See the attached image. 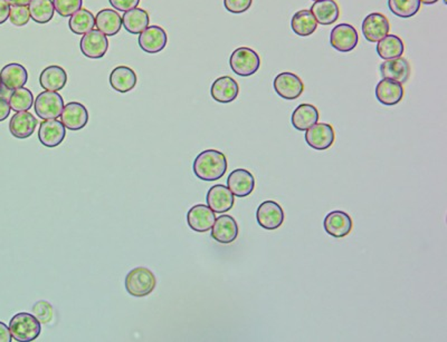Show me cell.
<instances>
[{"instance_id": "1", "label": "cell", "mask_w": 447, "mask_h": 342, "mask_svg": "<svg viewBox=\"0 0 447 342\" xmlns=\"http://www.w3.org/2000/svg\"><path fill=\"white\" fill-rule=\"evenodd\" d=\"M227 159L223 152L206 150L194 161L193 171L201 181L214 182L221 179L227 171Z\"/></svg>"}, {"instance_id": "2", "label": "cell", "mask_w": 447, "mask_h": 342, "mask_svg": "<svg viewBox=\"0 0 447 342\" xmlns=\"http://www.w3.org/2000/svg\"><path fill=\"white\" fill-rule=\"evenodd\" d=\"M9 330L16 341L31 342L41 335V323L34 314L19 312L9 321Z\"/></svg>"}, {"instance_id": "3", "label": "cell", "mask_w": 447, "mask_h": 342, "mask_svg": "<svg viewBox=\"0 0 447 342\" xmlns=\"http://www.w3.org/2000/svg\"><path fill=\"white\" fill-rule=\"evenodd\" d=\"M156 286H157V279L149 269L138 266L126 274V291L136 298L149 296Z\"/></svg>"}, {"instance_id": "4", "label": "cell", "mask_w": 447, "mask_h": 342, "mask_svg": "<svg viewBox=\"0 0 447 342\" xmlns=\"http://www.w3.org/2000/svg\"><path fill=\"white\" fill-rule=\"evenodd\" d=\"M231 71L238 76L248 77L260 69L261 58L256 51L248 47H239L233 51L229 58Z\"/></svg>"}, {"instance_id": "5", "label": "cell", "mask_w": 447, "mask_h": 342, "mask_svg": "<svg viewBox=\"0 0 447 342\" xmlns=\"http://www.w3.org/2000/svg\"><path fill=\"white\" fill-rule=\"evenodd\" d=\"M34 108L41 120H56L62 114L64 100L57 92L45 90L37 96Z\"/></svg>"}, {"instance_id": "6", "label": "cell", "mask_w": 447, "mask_h": 342, "mask_svg": "<svg viewBox=\"0 0 447 342\" xmlns=\"http://www.w3.org/2000/svg\"><path fill=\"white\" fill-rule=\"evenodd\" d=\"M275 92L283 100H294L304 92V84L298 75L283 72L274 78Z\"/></svg>"}, {"instance_id": "7", "label": "cell", "mask_w": 447, "mask_h": 342, "mask_svg": "<svg viewBox=\"0 0 447 342\" xmlns=\"http://www.w3.org/2000/svg\"><path fill=\"white\" fill-rule=\"evenodd\" d=\"M286 219L284 211L278 202L265 201L257 207L256 220L265 230H278Z\"/></svg>"}, {"instance_id": "8", "label": "cell", "mask_w": 447, "mask_h": 342, "mask_svg": "<svg viewBox=\"0 0 447 342\" xmlns=\"http://www.w3.org/2000/svg\"><path fill=\"white\" fill-rule=\"evenodd\" d=\"M359 35L353 26L340 24L333 27L330 33V43L340 53H349L357 47Z\"/></svg>"}, {"instance_id": "9", "label": "cell", "mask_w": 447, "mask_h": 342, "mask_svg": "<svg viewBox=\"0 0 447 342\" xmlns=\"http://www.w3.org/2000/svg\"><path fill=\"white\" fill-rule=\"evenodd\" d=\"M306 144L316 151H326L333 145L336 133L333 128L326 123H316L306 130Z\"/></svg>"}, {"instance_id": "10", "label": "cell", "mask_w": 447, "mask_h": 342, "mask_svg": "<svg viewBox=\"0 0 447 342\" xmlns=\"http://www.w3.org/2000/svg\"><path fill=\"white\" fill-rule=\"evenodd\" d=\"M168 36L160 26H148L139 36V46L148 54H158L167 46Z\"/></svg>"}, {"instance_id": "11", "label": "cell", "mask_w": 447, "mask_h": 342, "mask_svg": "<svg viewBox=\"0 0 447 342\" xmlns=\"http://www.w3.org/2000/svg\"><path fill=\"white\" fill-rule=\"evenodd\" d=\"M80 48L84 56L91 59L102 58L109 49L108 36L99 31H91L83 35Z\"/></svg>"}, {"instance_id": "12", "label": "cell", "mask_w": 447, "mask_h": 342, "mask_svg": "<svg viewBox=\"0 0 447 342\" xmlns=\"http://www.w3.org/2000/svg\"><path fill=\"white\" fill-rule=\"evenodd\" d=\"M363 33L365 38L371 43H378L387 36L391 31L389 21L381 13L368 15L363 21Z\"/></svg>"}, {"instance_id": "13", "label": "cell", "mask_w": 447, "mask_h": 342, "mask_svg": "<svg viewBox=\"0 0 447 342\" xmlns=\"http://www.w3.org/2000/svg\"><path fill=\"white\" fill-rule=\"evenodd\" d=\"M215 220H216L215 212L207 205H194L187 213L188 225L195 232H209L211 230Z\"/></svg>"}, {"instance_id": "14", "label": "cell", "mask_w": 447, "mask_h": 342, "mask_svg": "<svg viewBox=\"0 0 447 342\" xmlns=\"http://www.w3.org/2000/svg\"><path fill=\"white\" fill-rule=\"evenodd\" d=\"M206 201L214 212L224 214L234 207L235 197L228 187L223 184H216L209 190Z\"/></svg>"}, {"instance_id": "15", "label": "cell", "mask_w": 447, "mask_h": 342, "mask_svg": "<svg viewBox=\"0 0 447 342\" xmlns=\"http://www.w3.org/2000/svg\"><path fill=\"white\" fill-rule=\"evenodd\" d=\"M238 231V224L234 217L223 214L217 217L211 227V238L221 244H229L236 240Z\"/></svg>"}, {"instance_id": "16", "label": "cell", "mask_w": 447, "mask_h": 342, "mask_svg": "<svg viewBox=\"0 0 447 342\" xmlns=\"http://www.w3.org/2000/svg\"><path fill=\"white\" fill-rule=\"evenodd\" d=\"M61 122L70 130H80L88 125L89 112L84 105L81 103L71 102L64 105Z\"/></svg>"}, {"instance_id": "17", "label": "cell", "mask_w": 447, "mask_h": 342, "mask_svg": "<svg viewBox=\"0 0 447 342\" xmlns=\"http://www.w3.org/2000/svg\"><path fill=\"white\" fill-rule=\"evenodd\" d=\"M227 187L234 197H248L252 195L255 189L254 175L245 169L234 170L228 175Z\"/></svg>"}, {"instance_id": "18", "label": "cell", "mask_w": 447, "mask_h": 342, "mask_svg": "<svg viewBox=\"0 0 447 342\" xmlns=\"http://www.w3.org/2000/svg\"><path fill=\"white\" fill-rule=\"evenodd\" d=\"M66 136V128L57 120H45L39 130V140L46 147L53 148L61 145Z\"/></svg>"}, {"instance_id": "19", "label": "cell", "mask_w": 447, "mask_h": 342, "mask_svg": "<svg viewBox=\"0 0 447 342\" xmlns=\"http://www.w3.org/2000/svg\"><path fill=\"white\" fill-rule=\"evenodd\" d=\"M352 219L342 211H333L326 215L323 221L324 231L333 238H345L352 231Z\"/></svg>"}, {"instance_id": "20", "label": "cell", "mask_w": 447, "mask_h": 342, "mask_svg": "<svg viewBox=\"0 0 447 342\" xmlns=\"http://www.w3.org/2000/svg\"><path fill=\"white\" fill-rule=\"evenodd\" d=\"M238 94V84L231 76L219 77L211 87V98L221 104H228L233 102L236 100Z\"/></svg>"}, {"instance_id": "21", "label": "cell", "mask_w": 447, "mask_h": 342, "mask_svg": "<svg viewBox=\"0 0 447 342\" xmlns=\"http://www.w3.org/2000/svg\"><path fill=\"white\" fill-rule=\"evenodd\" d=\"M376 98L385 106H393L401 102L405 90L401 83L383 78L376 86Z\"/></svg>"}, {"instance_id": "22", "label": "cell", "mask_w": 447, "mask_h": 342, "mask_svg": "<svg viewBox=\"0 0 447 342\" xmlns=\"http://www.w3.org/2000/svg\"><path fill=\"white\" fill-rule=\"evenodd\" d=\"M381 74L383 78L405 84L411 77V65L403 57L388 59L381 65Z\"/></svg>"}, {"instance_id": "23", "label": "cell", "mask_w": 447, "mask_h": 342, "mask_svg": "<svg viewBox=\"0 0 447 342\" xmlns=\"http://www.w3.org/2000/svg\"><path fill=\"white\" fill-rule=\"evenodd\" d=\"M39 122L33 114L26 112H17L9 122V130L14 138L19 140L31 138L36 130Z\"/></svg>"}, {"instance_id": "24", "label": "cell", "mask_w": 447, "mask_h": 342, "mask_svg": "<svg viewBox=\"0 0 447 342\" xmlns=\"http://www.w3.org/2000/svg\"><path fill=\"white\" fill-rule=\"evenodd\" d=\"M0 78L8 90H15L25 86L29 81V73L23 65L11 63L1 69Z\"/></svg>"}, {"instance_id": "25", "label": "cell", "mask_w": 447, "mask_h": 342, "mask_svg": "<svg viewBox=\"0 0 447 342\" xmlns=\"http://www.w3.org/2000/svg\"><path fill=\"white\" fill-rule=\"evenodd\" d=\"M109 82L116 92L128 93L136 87L138 77L134 69L130 67L118 66L111 72Z\"/></svg>"}, {"instance_id": "26", "label": "cell", "mask_w": 447, "mask_h": 342, "mask_svg": "<svg viewBox=\"0 0 447 342\" xmlns=\"http://www.w3.org/2000/svg\"><path fill=\"white\" fill-rule=\"evenodd\" d=\"M67 83V74L63 67L51 65L41 73L39 84L41 88L49 92H59L63 90Z\"/></svg>"}, {"instance_id": "27", "label": "cell", "mask_w": 447, "mask_h": 342, "mask_svg": "<svg viewBox=\"0 0 447 342\" xmlns=\"http://www.w3.org/2000/svg\"><path fill=\"white\" fill-rule=\"evenodd\" d=\"M319 110L312 104H300L292 113V125L296 130L304 132L316 125L319 120Z\"/></svg>"}, {"instance_id": "28", "label": "cell", "mask_w": 447, "mask_h": 342, "mask_svg": "<svg viewBox=\"0 0 447 342\" xmlns=\"http://www.w3.org/2000/svg\"><path fill=\"white\" fill-rule=\"evenodd\" d=\"M310 9L316 23L321 25H332L339 19V6L334 0H319L316 1Z\"/></svg>"}, {"instance_id": "29", "label": "cell", "mask_w": 447, "mask_h": 342, "mask_svg": "<svg viewBox=\"0 0 447 342\" xmlns=\"http://www.w3.org/2000/svg\"><path fill=\"white\" fill-rule=\"evenodd\" d=\"M96 27L106 36H116L121 31L122 17L114 9H102L96 14Z\"/></svg>"}, {"instance_id": "30", "label": "cell", "mask_w": 447, "mask_h": 342, "mask_svg": "<svg viewBox=\"0 0 447 342\" xmlns=\"http://www.w3.org/2000/svg\"><path fill=\"white\" fill-rule=\"evenodd\" d=\"M150 17L147 11L141 8H134L126 11L122 16V25L124 29L132 35H140L149 26Z\"/></svg>"}, {"instance_id": "31", "label": "cell", "mask_w": 447, "mask_h": 342, "mask_svg": "<svg viewBox=\"0 0 447 342\" xmlns=\"http://www.w3.org/2000/svg\"><path fill=\"white\" fill-rule=\"evenodd\" d=\"M376 49H377L378 55L381 58H383V61H388V59H395L403 56L405 45L398 36L388 33L381 41H378Z\"/></svg>"}, {"instance_id": "32", "label": "cell", "mask_w": 447, "mask_h": 342, "mask_svg": "<svg viewBox=\"0 0 447 342\" xmlns=\"http://www.w3.org/2000/svg\"><path fill=\"white\" fill-rule=\"evenodd\" d=\"M291 27L298 36L308 37L311 36L312 33L316 31L318 23L314 16L312 15L311 11L303 9L294 14L291 21Z\"/></svg>"}, {"instance_id": "33", "label": "cell", "mask_w": 447, "mask_h": 342, "mask_svg": "<svg viewBox=\"0 0 447 342\" xmlns=\"http://www.w3.org/2000/svg\"><path fill=\"white\" fill-rule=\"evenodd\" d=\"M69 27L75 35H85L96 27V17L88 9L77 11L69 19Z\"/></svg>"}, {"instance_id": "34", "label": "cell", "mask_w": 447, "mask_h": 342, "mask_svg": "<svg viewBox=\"0 0 447 342\" xmlns=\"http://www.w3.org/2000/svg\"><path fill=\"white\" fill-rule=\"evenodd\" d=\"M31 19L37 24H47L54 17L53 0H31L29 4Z\"/></svg>"}, {"instance_id": "35", "label": "cell", "mask_w": 447, "mask_h": 342, "mask_svg": "<svg viewBox=\"0 0 447 342\" xmlns=\"http://www.w3.org/2000/svg\"><path fill=\"white\" fill-rule=\"evenodd\" d=\"M388 7L397 17L411 19L421 9V0H388Z\"/></svg>"}, {"instance_id": "36", "label": "cell", "mask_w": 447, "mask_h": 342, "mask_svg": "<svg viewBox=\"0 0 447 342\" xmlns=\"http://www.w3.org/2000/svg\"><path fill=\"white\" fill-rule=\"evenodd\" d=\"M8 102L14 112H26L33 108V93L29 88L21 87L19 90H13Z\"/></svg>"}, {"instance_id": "37", "label": "cell", "mask_w": 447, "mask_h": 342, "mask_svg": "<svg viewBox=\"0 0 447 342\" xmlns=\"http://www.w3.org/2000/svg\"><path fill=\"white\" fill-rule=\"evenodd\" d=\"M55 11L59 16L69 19L82 8L83 0H53Z\"/></svg>"}, {"instance_id": "38", "label": "cell", "mask_w": 447, "mask_h": 342, "mask_svg": "<svg viewBox=\"0 0 447 342\" xmlns=\"http://www.w3.org/2000/svg\"><path fill=\"white\" fill-rule=\"evenodd\" d=\"M31 19L29 6H11L9 21L16 27H23Z\"/></svg>"}, {"instance_id": "39", "label": "cell", "mask_w": 447, "mask_h": 342, "mask_svg": "<svg viewBox=\"0 0 447 342\" xmlns=\"http://www.w3.org/2000/svg\"><path fill=\"white\" fill-rule=\"evenodd\" d=\"M33 314L41 324H46L53 319V308L44 300L36 302L33 306Z\"/></svg>"}, {"instance_id": "40", "label": "cell", "mask_w": 447, "mask_h": 342, "mask_svg": "<svg viewBox=\"0 0 447 342\" xmlns=\"http://www.w3.org/2000/svg\"><path fill=\"white\" fill-rule=\"evenodd\" d=\"M253 0H224L225 9L231 14H242L248 11Z\"/></svg>"}, {"instance_id": "41", "label": "cell", "mask_w": 447, "mask_h": 342, "mask_svg": "<svg viewBox=\"0 0 447 342\" xmlns=\"http://www.w3.org/2000/svg\"><path fill=\"white\" fill-rule=\"evenodd\" d=\"M109 3L116 11L126 13V11H131V9L138 7L140 0H109Z\"/></svg>"}, {"instance_id": "42", "label": "cell", "mask_w": 447, "mask_h": 342, "mask_svg": "<svg viewBox=\"0 0 447 342\" xmlns=\"http://www.w3.org/2000/svg\"><path fill=\"white\" fill-rule=\"evenodd\" d=\"M9 13H11V5L6 0H0V25L9 19Z\"/></svg>"}, {"instance_id": "43", "label": "cell", "mask_w": 447, "mask_h": 342, "mask_svg": "<svg viewBox=\"0 0 447 342\" xmlns=\"http://www.w3.org/2000/svg\"><path fill=\"white\" fill-rule=\"evenodd\" d=\"M11 105L6 98L0 96V122H4L11 114Z\"/></svg>"}, {"instance_id": "44", "label": "cell", "mask_w": 447, "mask_h": 342, "mask_svg": "<svg viewBox=\"0 0 447 342\" xmlns=\"http://www.w3.org/2000/svg\"><path fill=\"white\" fill-rule=\"evenodd\" d=\"M11 340H13V336H11L9 327L0 321V342H11Z\"/></svg>"}, {"instance_id": "45", "label": "cell", "mask_w": 447, "mask_h": 342, "mask_svg": "<svg viewBox=\"0 0 447 342\" xmlns=\"http://www.w3.org/2000/svg\"><path fill=\"white\" fill-rule=\"evenodd\" d=\"M11 6H29L31 0H6Z\"/></svg>"}, {"instance_id": "46", "label": "cell", "mask_w": 447, "mask_h": 342, "mask_svg": "<svg viewBox=\"0 0 447 342\" xmlns=\"http://www.w3.org/2000/svg\"><path fill=\"white\" fill-rule=\"evenodd\" d=\"M438 0H421V4H424V5H433V4H436Z\"/></svg>"}, {"instance_id": "47", "label": "cell", "mask_w": 447, "mask_h": 342, "mask_svg": "<svg viewBox=\"0 0 447 342\" xmlns=\"http://www.w3.org/2000/svg\"><path fill=\"white\" fill-rule=\"evenodd\" d=\"M1 86H3V83H1V78H0V90H1Z\"/></svg>"}, {"instance_id": "48", "label": "cell", "mask_w": 447, "mask_h": 342, "mask_svg": "<svg viewBox=\"0 0 447 342\" xmlns=\"http://www.w3.org/2000/svg\"><path fill=\"white\" fill-rule=\"evenodd\" d=\"M314 1H319V0H314Z\"/></svg>"}]
</instances>
